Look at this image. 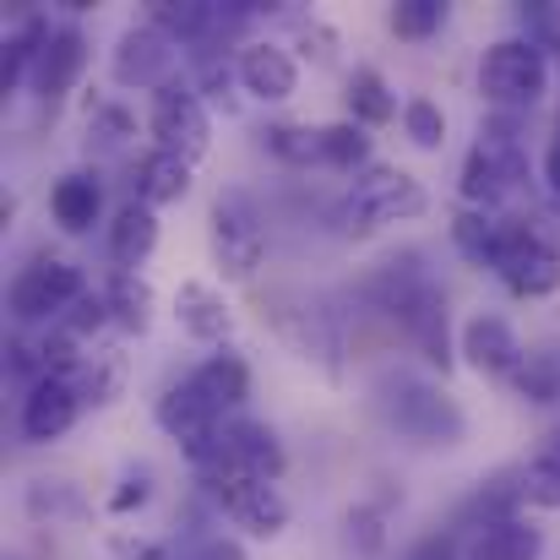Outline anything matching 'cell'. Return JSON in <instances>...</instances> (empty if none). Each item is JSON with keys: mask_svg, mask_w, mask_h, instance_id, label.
Listing matches in <instances>:
<instances>
[{"mask_svg": "<svg viewBox=\"0 0 560 560\" xmlns=\"http://www.w3.org/2000/svg\"><path fill=\"white\" fill-rule=\"evenodd\" d=\"M207 240H212V261L229 283H250L267 261V223L261 207L245 186H223L212 196V218H207Z\"/></svg>", "mask_w": 560, "mask_h": 560, "instance_id": "obj_1", "label": "cell"}, {"mask_svg": "<svg viewBox=\"0 0 560 560\" xmlns=\"http://www.w3.org/2000/svg\"><path fill=\"white\" fill-rule=\"evenodd\" d=\"M381 408H386L392 430L419 441V446H457L468 435V419H463L457 397L441 392L435 381H419V375H392L381 386Z\"/></svg>", "mask_w": 560, "mask_h": 560, "instance_id": "obj_2", "label": "cell"}, {"mask_svg": "<svg viewBox=\"0 0 560 560\" xmlns=\"http://www.w3.org/2000/svg\"><path fill=\"white\" fill-rule=\"evenodd\" d=\"M479 93L506 109V115H523L534 109L545 93H550V55L539 44H528L523 33L512 38H495L479 60Z\"/></svg>", "mask_w": 560, "mask_h": 560, "instance_id": "obj_3", "label": "cell"}, {"mask_svg": "<svg viewBox=\"0 0 560 560\" xmlns=\"http://www.w3.org/2000/svg\"><path fill=\"white\" fill-rule=\"evenodd\" d=\"M88 294V278L77 261H60V256H38L27 261L11 289H5V311L16 327H60V316Z\"/></svg>", "mask_w": 560, "mask_h": 560, "instance_id": "obj_4", "label": "cell"}, {"mask_svg": "<svg viewBox=\"0 0 560 560\" xmlns=\"http://www.w3.org/2000/svg\"><path fill=\"white\" fill-rule=\"evenodd\" d=\"M517 300H545L560 289V240H550L534 218H506L501 250L490 267Z\"/></svg>", "mask_w": 560, "mask_h": 560, "instance_id": "obj_5", "label": "cell"}, {"mask_svg": "<svg viewBox=\"0 0 560 560\" xmlns=\"http://www.w3.org/2000/svg\"><path fill=\"white\" fill-rule=\"evenodd\" d=\"M424 207H430V196H424V186H419L408 170L371 164V170L354 175V186H349L343 229H349V234H371L381 223H408V218H419Z\"/></svg>", "mask_w": 560, "mask_h": 560, "instance_id": "obj_6", "label": "cell"}, {"mask_svg": "<svg viewBox=\"0 0 560 560\" xmlns=\"http://www.w3.org/2000/svg\"><path fill=\"white\" fill-rule=\"evenodd\" d=\"M267 316H272L278 338H283L300 360H316L327 375L343 371V360H338V354H343V338H338V322H332V311H327L322 300L283 289V294L267 300Z\"/></svg>", "mask_w": 560, "mask_h": 560, "instance_id": "obj_7", "label": "cell"}, {"mask_svg": "<svg viewBox=\"0 0 560 560\" xmlns=\"http://www.w3.org/2000/svg\"><path fill=\"white\" fill-rule=\"evenodd\" d=\"M109 71H115L120 88H148V93H159V88L180 82V44H175L164 27H153V22H131V27L115 38V49H109Z\"/></svg>", "mask_w": 560, "mask_h": 560, "instance_id": "obj_8", "label": "cell"}, {"mask_svg": "<svg viewBox=\"0 0 560 560\" xmlns=\"http://www.w3.org/2000/svg\"><path fill=\"white\" fill-rule=\"evenodd\" d=\"M148 131H153V142H159L164 153H180L190 164L212 148V115H207V104H201V93H196L190 82H170V88L153 93V104H148Z\"/></svg>", "mask_w": 560, "mask_h": 560, "instance_id": "obj_9", "label": "cell"}, {"mask_svg": "<svg viewBox=\"0 0 560 560\" xmlns=\"http://www.w3.org/2000/svg\"><path fill=\"white\" fill-rule=\"evenodd\" d=\"M218 506H223V517L234 523V528H245L250 539H278L283 528H289V495L278 490V485H267V479H223V485H212L207 490Z\"/></svg>", "mask_w": 560, "mask_h": 560, "instance_id": "obj_10", "label": "cell"}, {"mask_svg": "<svg viewBox=\"0 0 560 560\" xmlns=\"http://www.w3.org/2000/svg\"><path fill=\"white\" fill-rule=\"evenodd\" d=\"M457 354L468 360V371L490 375V381H512V375L523 371V338H517V327L506 322V316H495V311H474L468 322H463V332H457Z\"/></svg>", "mask_w": 560, "mask_h": 560, "instance_id": "obj_11", "label": "cell"}, {"mask_svg": "<svg viewBox=\"0 0 560 560\" xmlns=\"http://www.w3.org/2000/svg\"><path fill=\"white\" fill-rule=\"evenodd\" d=\"M88 55H93V44H88V33L77 27V22H60L49 38H44V49H38V60H33V77H27V88L44 98V104H60L77 82H82V71H88Z\"/></svg>", "mask_w": 560, "mask_h": 560, "instance_id": "obj_12", "label": "cell"}, {"mask_svg": "<svg viewBox=\"0 0 560 560\" xmlns=\"http://www.w3.org/2000/svg\"><path fill=\"white\" fill-rule=\"evenodd\" d=\"M77 419H82V392H77L71 381L44 375L38 386H27V392H22L16 430H22V441H27V446H49V441H60Z\"/></svg>", "mask_w": 560, "mask_h": 560, "instance_id": "obj_13", "label": "cell"}, {"mask_svg": "<svg viewBox=\"0 0 560 560\" xmlns=\"http://www.w3.org/2000/svg\"><path fill=\"white\" fill-rule=\"evenodd\" d=\"M234 71H240V88L261 104H283L300 93V60L289 55V44H272V38H250L240 55H234Z\"/></svg>", "mask_w": 560, "mask_h": 560, "instance_id": "obj_14", "label": "cell"}, {"mask_svg": "<svg viewBox=\"0 0 560 560\" xmlns=\"http://www.w3.org/2000/svg\"><path fill=\"white\" fill-rule=\"evenodd\" d=\"M397 327H402V338L413 343V354H419L424 365H435L441 375L452 371V360H457V349H452V316H446V294H441L435 283L419 289V300L402 311Z\"/></svg>", "mask_w": 560, "mask_h": 560, "instance_id": "obj_15", "label": "cell"}, {"mask_svg": "<svg viewBox=\"0 0 560 560\" xmlns=\"http://www.w3.org/2000/svg\"><path fill=\"white\" fill-rule=\"evenodd\" d=\"M153 419H159V430L170 435V441H180V452L190 446H201V441H212L229 419H218L212 408H207V397L186 381H175V386H164V397H159V408H153Z\"/></svg>", "mask_w": 560, "mask_h": 560, "instance_id": "obj_16", "label": "cell"}, {"mask_svg": "<svg viewBox=\"0 0 560 560\" xmlns=\"http://www.w3.org/2000/svg\"><path fill=\"white\" fill-rule=\"evenodd\" d=\"M175 322H180V332H186L190 343L218 349V343H229V332H234V305H229L212 283L186 278V283L175 289Z\"/></svg>", "mask_w": 560, "mask_h": 560, "instance_id": "obj_17", "label": "cell"}, {"mask_svg": "<svg viewBox=\"0 0 560 560\" xmlns=\"http://www.w3.org/2000/svg\"><path fill=\"white\" fill-rule=\"evenodd\" d=\"M190 386L207 397V408L218 413V419H240V408H245V397H250V365L240 360V354H207L196 371H190Z\"/></svg>", "mask_w": 560, "mask_h": 560, "instance_id": "obj_18", "label": "cell"}, {"mask_svg": "<svg viewBox=\"0 0 560 560\" xmlns=\"http://www.w3.org/2000/svg\"><path fill=\"white\" fill-rule=\"evenodd\" d=\"M49 218L66 229V234H93V223L104 218V180L93 170H71L60 175L49 190Z\"/></svg>", "mask_w": 560, "mask_h": 560, "instance_id": "obj_19", "label": "cell"}, {"mask_svg": "<svg viewBox=\"0 0 560 560\" xmlns=\"http://www.w3.org/2000/svg\"><path fill=\"white\" fill-rule=\"evenodd\" d=\"M153 250H159V207L126 201V207L109 218V256L120 261V272H137Z\"/></svg>", "mask_w": 560, "mask_h": 560, "instance_id": "obj_20", "label": "cell"}, {"mask_svg": "<svg viewBox=\"0 0 560 560\" xmlns=\"http://www.w3.org/2000/svg\"><path fill=\"white\" fill-rule=\"evenodd\" d=\"M190 175H196L190 159L153 148V153H142V164H137V201H148V207H175V201L190 196Z\"/></svg>", "mask_w": 560, "mask_h": 560, "instance_id": "obj_21", "label": "cell"}, {"mask_svg": "<svg viewBox=\"0 0 560 560\" xmlns=\"http://www.w3.org/2000/svg\"><path fill=\"white\" fill-rule=\"evenodd\" d=\"M501 229H506V212H490V207H457L452 212V245L474 267H495Z\"/></svg>", "mask_w": 560, "mask_h": 560, "instance_id": "obj_22", "label": "cell"}, {"mask_svg": "<svg viewBox=\"0 0 560 560\" xmlns=\"http://www.w3.org/2000/svg\"><path fill=\"white\" fill-rule=\"evenodd\" d=\"M539 556H545V528H534L528 517L485 523V534L468 550V560H539Z\"/></svg>", "mask_w": 560, "mask_h": 560, "instance_id": "obj_23", "label": "cell"}, {"mask_svg": "<svg viewBox=\"0 0 560 560\" xmlns=\"http://www.w3.org/2000/svg\"><path fill=\"white\" fill-rule=\"evenodd\" d=\"M479 148L512 175V186L528 180V137H523V115H506V109L485 115V126H479Z\"/></svg>", "mask_w": 560, "mask_h": 560, "instance_id": "obj_24", "label": "cell"}, {"mask_svg": "<svg viewBox=\"0 0 560 560\" xmlns=\"http://www.w3.org/2000/svg\"><path fill=\"white\" fill-rule=\"evenodd\" d=\"M457 190H463V207H490V212H495V207H501L517 186H512V175H506V170H501V164L474 142V148H468V159H463Z\"/></svg>", "mask_w": 560, "mask_h": 560, "instance_id": "obj_25", "label": "cell"}, {"mask_svg": "<svg viewBox=\"0 0 560 560\" xmlns=\"http://www.w3.org/2000/svg\"><path fill=\"white\" fill-rule=\"evenodd\" d=\"M402 109H397V93H392V82L375 71V66H354V77H349V120H360L365 131L375 126H386V120H397Z\"/></svg>", "mask_w": 560, "mask_h": 560, "instance_id": "obj_26", "label": "cell"}, {"mask_svg": "<svg viewBox=\"0 0 560 560\" xmlns=\"http://www.w3.org/2000/svg\"><path fill=\"white\" fill-rule=\"evenodd\" d=\"M153 27H164L180 49H201L212 44V0H159L148 11Z\"/></svg>", "mask_w": 560, "mask_h": 560, "instance_id": "obj_27", "label": "cell"}, {"mask_svg": "<svg viewBox=\"0 0 560 560\" xmlns=\"http://www.w3.org/2000/svg\"><path fill=\"white\" fill-rule=\"evenodd\" d=\"M104 300H109V316H115L120 332H148L153 327V283L148 278L115 272L109 289H104Z\"/></svg>", "mask_w": 560, "mask_h": 560, "instance_id": "obj_28", "label": "cell"}, {"mask_svg": "<svg viewBox=\"0 0 560 560\" xmlns=\"http://www.w3.org/2000/svg\"><path fill=\"white\" fill-rule=\"evenodd\" d=\"M261 148H267L278 164H289V170H311V164H322V126L272 120V126L261 131Z\"/></svg>", "mask_w": 560, "mask_h": 560, "instance_id": "obj_29", "label": "cell"}, {"mask_svg": "<svg viewBox=\"0 0 560 560\" xmlns=\"http://www.w3.org/2000/svg\"><path fill=\"white\" fill-rule=\"evenodd\" d=\"M322 164L327 170H343V175H365L371 170V131L360 120L322 126Z\"/></svg>", "mask_w": 560, "mask_h": 560, "instance_id": "obj_30", "label": "cell"}, {"mask_svg": "<svg viewBox=\"0 0 560 560\" xmlns=\"http://www.w3.org/2000/svg\"><path fill=\"white\" fill-rule=\"evenodd\" d=\"M517 397L534 402V408H556L560 402V349L545 343V349H528L523 354V371L512 375Z\"/></svg>", "mask_w": 560, "mask_h": 560, "instance_id": "obj_31", "label": "cell"}, {"mask_svg": "<svg viewBox=\"0 0 560 560\" xmlns=\"http://www.w3.org/2000/svg\"><path fill=\"white\" fill-rule=\"evenodd\" d=\"M22 506L33 523H77L82 517V495L71 479H33L22 490Z\"/></svg>", "mask_w": 560, "mask_h": 560, "instance_id": "obj_32", "label": "cell"}, {"mask_svg": "<svg viewBox=\"0 0 560 560\" xmlns=\"http://www.w3.org/2000/svg\"><path fill=\"white\" fill-rule=\"evenodd\" d=\"M131 142H137V115L126 104H115V98L93 104V115H88V148L93 153H120Z\"/></svg>", "mask_w": 560, "mask_h": 560, "instance_id": "obj_33", "label": "cell"}, {"mask_svg": "<svg viewBox=\"0 0 560 560\" xmlns=\"http://www.w3.org/2000/svg\"><path fill=\"white\" fill-rule=\"evenodd\" d=\"M402 137L419 148V153H441V142H446V109L435 104V98H424V93H413V98H402Z\"/></svg>", "mask_w": 560, "mask_h": 560, "instance_id": "obj_34", "label": "cell"}, {"mask_svg": "<svg viewBox=\"0 0 560 560\" xmlns=\"http://www.w3.org/2000/svg\"><path fill=\"white\" fill-rule=\"evenodd\" d=\"M517 495L539 512H560V446H545L523 474H517Z\"/></svg>", "mask_w": 560, "mask_h": 560, "instance_id": "obj_35", "label": "cell"}, {"mask_svg": "<svg viewBox=\"0 0 560 560\" xmlns=\"http://www.w3.org/2000/svg\"><path fill=\"white\" fill-rule=\"evenodd\" d=\"M120 381H126V365L115 354H88V365L77 371V392H82V408H109L120 397Z\"/></svg>", "mask_w": 560, "mask_h": 560, "instance_id": "obj_36", "label": "cell"}, {"mask_svg": "<svg viewBox=\"0 0 560 560\" xmlns=\"http://www.w3.org/2000/svg\"><path fill=\"white\" fill-rule=\"evenodd\" d=\"M386 22H392V33L397 38H430V33H441L446 27V0H397L392 11H386Z\"/></svg>", "mask_w": 560, "mask_h": 560, "instance_id": "obj_37", "label": "cell"}, {"mask_svg": "<svg viewBox=\"0 0 560 560\" xmlns=\"http://www.w3.org/2000/svg\"><path fill=\"white\" fill-rule=\"evenodd\" d=\"M343 539H349L354 556H381L386 550V517H381V506H354L343 517Z\"/></svg>", "mask_w": 560, "mask_h": 560, "instance_id": "obj_38", "label": "cell"}, {"mask_svg": "<svg viewBox=\"0 0 560 560\" xmlns=\"http://www.w3.org/2000/svg\"><path fill=\"white\" fill-rule=\"evenodd\" d=\"M517 22H523V38H528V44H539L545 55H560V5L556 0H534V5H523Z\"/></svg>", "mask_w": 560, "mask_h": 560, "instance_id": "obj_39", "label": "cell"}, {"mask_svg": "<svg viewBox=\"0 0 560 560\" xmlns=\"http://www.w3.org/2000/svg\"><path fill=\"white\" fill-rule=\"evenodd\" d=\"M148 501H153V468H131V474L109 490L104 506H109L115 517H126V512H137V506H148Z\"/></svg>", "mask_w": 560, "mask_h": 560, "instance_id": "obj_40", "label": "cell"}, {"mask_svg": "<svg viewBox=\"0 0 560 560\" xmlns=\"http://www.w3.org/2000/svg\"><path fill=\"white\" fill-rule=\"evenodd\" d=\"M300 44H305V55H311L316 66H327L332 49H338V33H332L327 22H316V16H300Z\"/></svg>", "mask_w": 560, "mask_h": 560, "instance_id": "obj_41", "label": "cell"}, {"mask_svg": "<svg viewBox=\"0 0 560 560\" xmlns=\"http://www.w3.org/2000/svg\"><path fill=\"white\" fill-rule=\"evenodd\" d=\"M190 560H245V550H240V539H223V534H218V539H207Z\"/></svg>", "mask_w": 560, "mask_h": 560, "instance_id": "obj_42", "label": "cell"}, {"mask_svg": "<svg viewBox=\"0 0 560 560\" xmlns=\"http://www.w3.org/2000/svg\"><path fill=\"white\" fill-rule=\"evenodd\" d=\"M115 556L120 560H164V550L148 545V539H115Z\"/></svg>", "mask_w": 560, "mask_h": 560, "instance_id": "obj_43", "label": "cell"}, {"mask_svg": "<svg viewBox=\"0 0 560 560\" xmlns=\"http://www.w3.org/2000/svg\"><path fill=\"white\" fill-rule=\"evenodd\" d=\"M545 186H550V196H556V207H560V131L550 137V148H545Z\"/></svg>", "mask_w": 560, "mask_h": 560, "instance_id": "obj_44", "label": "cell"}, {"mask_svg": "<svg viewBox=\"0 0 560 560\" xmlns=\"http://www.w3.org/2000/svg\"><path fill=\"white\" fill-rule=\"evenodd\" d=\"M545 446H560V424H556V430H550V441H545Z\"/></svg>", "mask_w": 560, "mask_h": 560, "instance_id": "obj_45", "label": "cell"}, {"mask_svg": "<svg viewBox=\"0 0 560 560\" xmlns=\"http://www.w3.org/2000/svg\"><path fill=\"white\" fill-rule=\"evenodd\" d=\"M413 560H430V550H424V556H413Z\"/></svg>", "mask_w": 560, "mask_h": 560, "instance_id": "obj_46", "label": "cell"}]
</instances>
